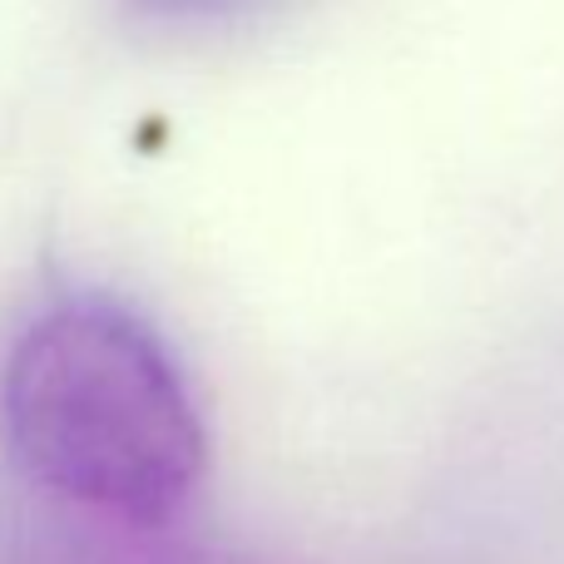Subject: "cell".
<instances>
[{
  "label": "cell",
  "instance_id": "6da1fadb",
  "mask_svg": "<svg viewBox=\"0 0 564 564\" xmlns=\"http://www.w3.org/2000/svg\"><path fill=\"white\" fill-rule=\"evenodd\" d=\"M0 416L40 486L129 525L174 516L208 460L184 367L105 292H65L20 322L0 361Z\"/></svg>",
  "mask_w": 564,
  "mask_h": 564
}]
</instances>
